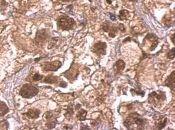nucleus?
<instances>
[{
  "mask_svg": "<svg viewBox=\"0 0 175 130\" xmlns=\"http://www.w3.org/2000/svg\"><path fill=\"white\" fill-rule=\"evenodd\" d=\"M146 119L141 117L140 114L137 112H133L128 116L124 122V125L128 129H133L134 125H136L137 129H144L146 124Z\"/></svg>",
  "mask_w": 175,
  "mask_h": 130,
  "instance_id": "f257e3e1",
  "label": "nucleus"
},
{
  "mask_svg": "<svg viewBox=\"0 0 175 130\" xmlns=\"http://www.w3.org/2000/svg\"><path fill=\"white\" fill-rule=\"evenodd\" d=\"M57 26L59 29L62 30H71L76 25V22L74 19L65 15H62L57 19Z\"/></svg>",
  "mask_w": 175,
  "mask_h": 130,
  "instance_id": "f03ea898",
  "label": "nucleus"
},
{
  "mask_svg": "<svg viewBox=\"0 0 175 130\" xmlns=\"http://www.w3.org/2000/svg\"><path fill=\"white\" fill-rule=\"evenodd\" d=\"M38 89L35 86L30 84H25L21 88L19 94L22 97L31 99L35 97L38 93Z\"/></svg>",
  "mask_w": 175,
  "mask_h": 130,
  "instance_id": "7ed1b4c3",
  "label": "nucleus"
},
{
  "mask_svg": "<svg viewBox=\"0 0 175 130\" xmlns=\"http://www.w3.org/2000/svg\"><path fill=\"white\" fill-rule=\"evenodd\" d=\"M166 100V96L163 91H154L148 95V102L157 106Z\"/></svg>",
  "mask_w": 175,
  "mask_h": 130,
  "instance_id": "20e7f679",
  "label": "nucleus"
},
{
  "mask_svg": "<svg viewBox=\"0 0 175 130\" xmlns=\"http://www.w3.org/2000/svg\"><path fill=\"white\" fill-rule=\"evenodd\" d=\"M62 63L58 60L45 62L42 64V69L45 71H56L61 68Z\"/></svg>",
  "mask_w": 175,
  "mask_h": 130,
  "instance_id": "39448f33",
  "label": "nucleus"
},
{
  "mask_svg": "<svg viewBox=\"0 0 175 130\" xmlns=\"http://www.w3.org/2000/svg\"><path fill=\"white\" fill-rule=\"evenodd\" d=\"M50 38V34L48 32V30L46 29H43L38 31L36 34L35 42L37 45H43Z\"/></svg>",
  "mask_w": 175,
  "mask_h": 130,
  "instance_id": "423d86ee",
  "label": "nucleus"
},
{
  "mask_svg": "<svg viewBox=\"0 0 175 130\" xmlns=\"http://www.w3.org/2000/svg\"><path fill=\"white\" fill-rule=\"evenodd\" d=\"M107 47V43L104 42H98L93 45L91 50L93 52L96 53L98 56L105 55L106 54V49Z\"/></svg>",
  "mask_w": 175,
  "mask_h": 130,
  "instance_id": "0eeeda50",
  "label": "nucleus"
},
{
  "mask_svg": "<svg viewBox=\"0 0 175 130\" xmlns=\"http://www.w3.org/2000/svg\"><path fill=\"white\" fill-rule=\"evenodd\" d=\"M144 40L148 41V42H150L151 44L150 46V51H153L158 45V37L153 33L148 34L146 36Z\"/></svg>",
  "mask_w": 175,
  "mask_h": 130,
  "instance_id": "6e6552de",
  "label": "nucleus"
},
{
  "mask_svg": "<svg viewBox=\"0 0 175 130\" xmlns=\"http://www.w3.org/2000/svg\"><path fill=\"white\" fill-rule=\"evenodd\" d=\"M165 85L169 87L172 90H174L175 88V71H172V73L167 77L165 81Z\"/></svg>",
  "mask_w": 175,
  "mask_h": 130,
  "instance_id": "1a4fd4ad",
  "label": "nucleus"
},
{
  "mask_svg": "<svg viewBox=\"0 0 175 130\" xmlns=\"http://www.w3.org/2000/svg\"><path fill=\"white\" fill-rule=\"evenodd\" d=\"M125 66L126 64L125 62H124L122 60H118L115 62L114 64V68L115 71L116 72V73H121L124 69H125Z\"/></svg>",
  "mask_w": 175,
  "mask_h": 130,
  "instance_id": "9d476101",
  "label": "nucleus"
},
{
  "mask_svg": "<svg viewBox=\"0 0 175 130\" xmlns=\"http://www.w3.org/2000/svg\"><path fill=\"white\" fill-rule=\"evenodd\" d=\"M41 112L37 110V109H29L28 112L25 114L26 115L29 119H37L39 116V114Z\"/></svg>",
  "mask_w": 175,
  "mask_h": 130,
  "instance_id": "9b49d317",
  "label": "nucleus"
},
{
  "mask_svg": "<svg viewBox=\"0 0 175 130\" xmlns=\"http://www.w3.org/2000/svg\"><path fill=\"white\" fill-rule=\"evenodd\" d=\"M58 77L52 75H49L45 77L43 82L46 84H56L58 82Z\"/></svg>",
  "mask_w": 175,
  "mask_h": 130,
  "instance_id": "f8f14e48",
  "label": "nucleus"
},
{
  "mask_svg": "<svg viewBox=\"0 0 175 130\" xmlns=\"http://www.w3.org/2000/svg\"><path fill=\"white\" fill-rule=\"evenodd\" d=\"M167 121H168V119L166 117H161L160 119V120H159L156 123V129H162L163 127L166 126V125L167 123Z\"/></svg>",
  "mask_w": 175,
  "mask_h": 130,
  "instance_id": "ddd939ff",
  "label": "nucleus"
},
{
  "mask_svg": "<svg viewBox=\"0 0 175 130\" xmlns=\"http://www.w3.org/2000/svg\"><path fill=\"white\" fill-rule=\"evenodd\" d=\"M87 111L84 110V109H81L77 113V118L79 121H83L86 119L87 117Z\"/></svg>",
  "mask_w": 175,
  "mask_h": 130,
  "instance_id": "4468645a",
  "label": "nucleus"
},
{
  "mask_svg": "<svg viewBox=\"0 0 175 130\" xmlns=\"http://www.w3.org/2000/svg\"><path fill=\"white\" fill-rule=\"evenodd\" d=\"M118 31V28L117 26L115 24H111V28L109 31V36L111 38H114L116 36V34Z\"/></svg>",
  "mask_w": 175,
  "mask_h": 130,
  "instance_id": "2eb2a0df",
  "label": "nucleus"
},
{
  "mask_svg": "<svg viewBox=\"0 0 175 130\" xmlns=\"http://www.w3.org/2000/svg\"><path fill=\"white\" fill-rule=\"evenodd\" d=\"M9 111L8 108L3 102L0 103V116H4Z\"/></svg>",
  "mask_w": 175,
  "mask_h": 130,
  "instance_id": "dca6fc26",
  "label": "nucleus"
},
{
  "mask_svg": "<svg viewBox=\"0 0 175 130\" xmlns=\"http://www.w3.org/2000/svg\"><path fill=\"white\" fill-rule=\"evenodd\" d=\"M119 19L120 20H125L129 17V12L127 10H122L120 11L119 14Z\"/></svg>",
  "mask_w": 175,
  "mask_h": 130,
  "instance_id": "f3484780",
  "label": "nucleus"
},
{
  "mask_svg": "<svg viewBox=\"0 0 175 130\" xmlns=\"http://www.w3.org/2000/svg\"><path fill=\"white\" fill-rule=\"evenodd\" d=\"M111 23H110L108 21H106L102 25V29L103 31L105 32H109V31L111 28Z\"/></svg>",
  "mask_w": 175,
  "mask_h": 130,
  "instance_id": "a211bd4d",
  "label": "nucleus"
},
{
  "mask_svg": "<svg viewBox=\"0 0 175 130\" xmlns=\"http://www.w3.org/2000/svg\"><path fill=\"white\" fill-rule=\"evenodd\" d=\"M56 122L55 121L51 120V121H48L47 123H45V125L48 129H53L54 127L56 126Z\"/></svg>",
  "mask_w": 175,
  "mask_h": 130,
  "instance_id": "6ab92c4d",
  "label": "nucleus"
},
{
  "mask_svg": "<svg viewBox=\"0 0 175 130\" xmlns=\"http://www.w3.org/2000/svg\"><path fill=\"white\" fill-rule=\"evenodd\" d=\"M175 49L174 48H172L171 50H170L168 52V54H167V57L169 59H170V60H172V59H174V55H175Z\"/></svg>",
  "mask_w": 175,
  "mask_h": 130,
  "instance_id": "aec40b11",
  "label": "nucleus"
},
{
  "mask_svg": "<svg viewBox=\"0 0 175 130\" xmlns=\"http://www.w3.org/2000/svg\"><path fill=\"white\" fill-rule=\"evenodd\" d=\"M42 78L43 76L39 73H35L34 75V76H33V80H34L35 81H39V80H42Z\"/></svg>",
  "mask_w": 175,
  "mask_h": 130,
  "instance_id": "412c9836",
  "label": "nucleus"
},
{
  "mask_svg": "<svg viewBox=\"0 0 175 130\" xmlns=\"http://www.w3.org/2000/svg\"><path fill=\"white\" fill-rule=\"evenodd\" d=\"M0 125L2 126L1 127V129H8V123L6 121H3L0 123Z\"/></svg>",
  "mask_w": 175,
  "mask_h": 130,
  "instance_id": "4be33fe9",
  "label": "nucleus"
},
{
  "mask_svg": "<svg viewBox=\"0 0 175 130\" xmlns=\"http://www.w3.org/2000/svg\"><path fill=\"white\" fill-rule=\"evenodd\" d=\"M67 114H68L69 116L73 115L74 114V110H73V107H71V106H69L68 108H67Z\"/></svg>",
  "mask_w": 175,
  "mask_h": 130,
  "instance_id": "5701e85b",
  "label": "nucleus"
},
{
  "mask_svg": "<svg viewBox=\"0 0 175 130\" xmlns=\"http://www.w3.org/2000/svg\"><path fill=\"white\" fill-rule=\"evenodd\" d=\"M117 28H118V30H120L122 32H124L126 31V28L122 23H120V24L117 25Z\"/></svg>",
  "mask_w": 175,
  "mask_h": 130,
  "instance_id": "b1692460",
  "label": "nucleus"
},
{
  "mask_svg": "<svg viewBox=\"0 0 175 130\" xmlns=\"http://www.w3.org/2000/svg\"><path fill=\"white\" fill-rule=\"evenodd\" d=\"M130 92L131 93H136V94L138 95H141V97H144V95H145V93L143 91H136L135 90H130Z\"/></svg>",
  "mask_w": 175,
  "mask_h": 130,
  "instance_id": "393cba45",
  "label": "nucleus"
},
{
  "mask_svg": "<svg viewBox=\"0 0 175 130\" xmlns=\"http://www.w3.org/2000/svg\"><path fill=\"white\" fill-rule=\"evenodd\" d=\"M110 19L111 21H115V19H116V16H115V15L110 13Z\"/></svg>",
  "mask_w": 175,
  "mask_h": 130,
  "instance_id": "a878e982",
  "label": "nucleus"
},
{
  "mask_svg": "<svg viewBox=\"0 0 175 130\" xmlns=\"http://www.w3.org/2000/svg\"><path fill=\"white\" fill-rule=\"evenodd\" d=\"M59 86H60L61 87H63V88H65L67 86V84L65 82H61V84H59Z\"/></svg>",
  "mask_w": 175,
  "mask_h": 130,
  "instance_id": "bb28decb",
  "label": "nucleus"
},
{
  "mask_svg": "<svg viewBox=\"0 0 175 130\" xmlns=\"http://www.w3.org/2000/svg\"><path fill=\"white\" fill-rule=\"evenodd\" d=\"M81 104L78 103V104H76L75 106V110H79V109H81Z\"/></svg>",
  "mask_w": 175,
  "mask_h": 130,
  "instance_id": "cd10ccee",
  "label": "nucleus"
},
{
  "mask_svg": "<svg viewBox=\"0 0 175 130\" xmlns=\"http://www.w3.org/2000/svg\"><path fill=\"white\" fill-rule=\"evenodd\" d=\"M171 40H172V42L173 44H174V34L172 35V38H171Z\"/></svg>",
  "mask_w": 175,
  "mask_h": 130,
  "instance_id": "c85d7f7f",
  "label": "nucleus"
},
{
  "mask_svg": "<svg viewBox=\"0 0 175 130\" xmlns=\"http://www.w3.org/2000/svg\"><path fill=\"white\" fill-rule=\"evenodd\" d=\"M130 40H131V39H130V37H128V38H126V39H125V40H124V43H125V42H126V41H130Z\"/></svg>",
  "mask_w": 175,
  "mask_h": 130,
  "instance_id": "c756f323",
  "label": "nucleus"
},
{
  "mask_svg": "<svg viewBox=\"0 0 175 130\" xmlns=\"http://www.w3.org/2000/svg\"><path fill=\"white\" fill-rule=\"evenodd\" d=\"M62 1L64 2H74V1H76V0H62Z\"/></svg>",
  "mask_w": 175,
  "mask_h": 130,
  "instance_id": "7c9ffc66",
  "label": "nucleus"
},
{
  "mask_svg": "<svg viewBox=\"0 0 175 130\" xmlns=\"http://www.w3.org/2000/svg\"><path fill=\"white\" fill-rule=\"evenodd\" d=\"M107 2L109 4H111L112 3V0H107Z\"/></svg>",
  "mask_w": 175,
  "mask_h": 130,
  "instance_id": "2f4dec72",
  "label": "nucleus"
},
{
  "mask_svg": "<svg viewBox=\"0 0 175 130\" xmlns=\"http://www.w3.org/2000/svg\"><path fill=\"white\" fill-rule=\"evenodd\" d=\"M128 1H130L131 2H137V0H128Z\"/></svg>",
  "mask_w": 175,
  "mask_h": 130,
  "instance_id": "473e14b6",
  "label": "nucleus"
},
{
  "mask_svg": "<svg viewBox=\"0 0 175 130\" xmlns=\"http://www.w3.org/2000/svg\"><path fill=\"white\" fill-rule=\"evenodd\" d=\"M172 1H173V0H172Z\"/></svg>",
  "mask_w": 175,
  "mask_h": 130,
  "instance_id": "72a5a7b5",
  "label": "nucleus"
}]
</instances>
